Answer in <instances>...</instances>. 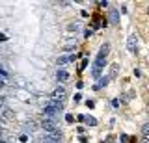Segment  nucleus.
Here are the masks:
<instances>
[{
  "mask_svg": "<svg viewBox=\"0 0 149 143\" xmlns=\"http://www.w3.org/2000/svg\"><path fill=\"white\" fill-rule=\"evenodd\" d=\"M103 67H104V58L97 54V59H95V63H93V69H91L93 78H99V76H101V71H103Z\"/></svg>",
  "mask_w": 149,
  "mask_h": 143,
  "instance_id": "nucleus-1",
  "label": "nucleus"
},
{
  "mask_svg": "<svg viewBox=\"0 0 149 143\" xmlns=\"http://www.w3.org/2000/svg\"><path fill=\"white\" fill-rule=\"evenodd\" d=\"M41 126H43V130H45L47 134H58V125L54 121H50V119H43Z\"/></svg>",
  "mask_w": 149,
  "mask_h": 143,
  "instance_id": "nucleus-2",
  "label": "nucleus"
},
{
  "mask_svg": "<svg viewBox=\"0 0 149 143\" xmlns=\"http://www.w3.org/2000/svg\"><path fill=\"white\" fill-rule=\"evenodd\" d=\"M136 47H138V35L131 34V35H129V39H127V50L136 52Z\"/></svg>",
  "mask_w": 149,
  "mask_h": 143,
  "instance_id": "nucleus-3",
  "label": "nucleus"
},
{
  "mask_svg": "<svg viewBox=\"0 0 149 143\" xmlns=\"http://www.w3.org/2000/svg\"><path fill=\"white\" fill-rule=\"evenodd\" d=\"M64 98H65V89L64 87H56V89L52 91V101H56V102H64Z\"/></svg>",
  "mask_w": 149,
  "mask_h": 143,
  "instance_id": "nucleus-4",
  "label": "nucleus"
},
{
  "mask_svg": "<svg viewBox=\"0 0 149 143\" xmlns=\"http://www.w3.org/2000/svg\"><path fill=\"white\" fill-rule=\"evenodd\" d=\"M60 134H45L43 138V143H60Z\"/></svg>",
  "mask_w": 149,
  "mask_h": 143,
  "instance_id": "nucleus-5",
  "label": "nucleus"
},
{
  "mask_svg": "<svg viewBox=\"0 0 149 143\" xmlns=\"http://www.w3.org/2000/svg\"><path fill=\"white\" fill-rule=\"evenodd\" d=\"M108 21L114 22V24L119 22V11H117V9H110V13H108Z\"/></svg>",
  "mask_w": 149,
  "mask_h": 143,
  "instance_id": "nucleus-6",
  "label": "nucleus"
},
{
  "mask_svg": "<svg viewBox=\"0 0 149 143\" xmlns=\"http://www.w3.org/2000/svg\"><path fill=\"white\" fill-rule=\"evenodd\" d=\"M0 113H2L4 119H7V121H13V119H15V113L11 112L9 108H2V112H0Z\"/></svg>",
  "mask_w": 149,
  "mask_h": 143,
  "instance_id": "nucleus-7",
  "label": "nucleus"
},
{
  "mask_svg": "<svg viewBox=\"0 0 149 143\" xmlns=\"http://www.w3.org/2000/svg\"><path fill=\"white\" fill-rule=\"evenodd\" d=\"M17 97L21 98V101H24V102H30V101H32V95H28L26 91H17Z\"/></svg>",
  "mask_w": 149,
  "mask_h": 143,
  "instance_id": "nucleus-8",
  "label": "nucleus"
},
{
  "mask_svg": "<svg viewBox=\"0 0 149 143\" xmlns=\"http://www.w3.org/2000/svg\"><path fill=\"white\" fill-rule=\"evenodd\" d=\"M67 78H69V73H67L65 69H60V71H58V80H60V82H65Z\"/></svg>",
  "mask_w": 149,
  "mask_h": 143,
  "instance_id": "nucleus-9",
  "label": "nucleus"
},
{
  "mask_svg": "<svg viewBox=\"0 0 149 143\" xmlns=\"http://www.w3.org/2000/svg\"><path fill=\"white\" fill-rule=\"evenodd\" d=\"M117 73H119V65H117V63H112L110 65V78H116Z\"/></svg>",
  "mask_w": 149,
  "mask_h": 143,
  "instance_id": "nucleus-10",
  "label": "nucleus"
},
{
  "mask_svg": "<svg viewBox=\"0 0 149 143\" xmlns=\"http://www.w3.org/2000/svg\"><path fill=\"white\" fill-rule=\"evenodd\" d=\"M108 50H110V45H108V43H104V45L101 47V50H99V56L106 58V56H108Z\"/></svg>",
  "mask_w": 149,
  "mask_h": 143,
  "instance_id": "nucleus-11",
  "label": "nucleus"
},
{
  "mask_svg": "<svg viewBox=\"0 0 149 143\" xmlns=\"http://www.w3.org/2000/svg\"><path fill=\"white\" fill-rule=\"evenodd\" d=\"M84 123H86V125H89V126H95L97 125V119L91 117V115H84Z\"/></svg>",
  "mask_w": 149,
  "mask_h": 143,
  "instance_id": "nucleus-12",
  "label": "nucleus"
},
{
  "mask_svg": "<svg viewBox=\"0 0 149 143\" xmlns=\"http://www.w3.org/2000/svg\"><path fill=\"white\" fill-rule=\"evenodd\" d=\"M106 84H108V78H106V76H103V78H101V82L95 86V89H101V87H103V86H106Z\"/></svg>",
  "mask_w": 149,
  "mask_h": 143,
  "instance_id": "nucleus-13",
  "label": "nucleus"
},
{
  "mask_svg": "<svg viewBox=\"0 0 149 143\" xmlns=\"http://www.w3.org/2000/svg\"><path fill=\"white\" fill-rule=\"evenodd\" d=\"M7 76H9V73H7V71L4 69V67H0V80H6Z\"/></svg>",
  "mask_w": 149,
  "mask_h": 143,
  "instance_id": "nucleus-14",
  "label": "nucleus"
},
{
  "mask_svg": "<svg viewBox=\"0 0 149 143\" xmlns=\"http://www.w3.org/2000/svg\"><path fill=\"white\" fill-rule=\"evenodd\" d=\"M67 61H71V58H69V56H60V59H58V63H60V65H65Z\"/></svg>",
  "mask_w": 149,
  "mask_h": 143,
  "instance_id": "nucleus-15",
  "label": "nucleus"
},
{
  "mask_svg": "<svg viewBox=\"0 0 149 143\" xmlns=\"http://www.w3.org/2000/svg\"><path fill=\"white\" fill-rule=\"evenodd\" d=\"M142 134L146 136V134H149V123H146V125L142 126Z\"/></svg>",
  "mask_w": 149,
  "mask_h": 143,
  "instance_id": "nucleus-16",
  "label": "nucleus"
},
{
  "mask_svg": "<svg viewBox=\"0 0 149 143\" xmlns=\"http://www.w3.org/2000/svg\"><path fill=\"white\" fill-rule=\"evenodd\" d=\"M65 121H67V123H73V121H74V115H73V113H67V115H65Z\"/></svg>",
  "mask_w": 149,
  "mask_h": 143,
  "instance_id": "nucleus-17",
  "label": "nucleus"
},
{
  "mask_svg": "<svg viewBox=\"0 0 149 143\" xmlns=\"http://www.w3.org/2000/svg\"><path fill=\"white\" fill-rule=\"evenodd\" d=\"M119 141H121V143H127V141H129L127 134H121V136H119Z\"/></svg>",
  "mask_w": 149,
  "mask_h": 143,
  "instance_id": "nucleus-18",
  "label": "nucleus"
},
{
  "mask_svg": "<svg viewBox=\"0 0 149 143\" xmlns=\"http://www.w3.org/2000/svg\"><path fill=\"white\" fill-rule=\"evenodd\" d=\"M78 141H80V143H88V141H89V138H86V136H80V138H78Z\"/></svg>",
  "mask_w": 149,
  "mask_h": 143,
  "instance_id": "nucleus-19",
  "label": "nucleus"
},
{
  "mask_svg": "<svg viewBox=\"0 0 149 143\" xmlns=\"http://www.w3.org/2000/svg\"><path fill=\"white\" fill-rule=\"evenodd\" d=\"M19 141H22V143H26V141H28V136H26V134H22V136H21V138H19Z\"/></svg>",
  "mask_w": 149,
  "mask_h": 143,
  "instance_id": "nucleus-20",
  "label": "nucleus"
},
{
  "mask_svg": "<svg viewBox=\"0 0 149 143\" xmlns=\"http://www.w3.org/2000/svg\"><path fill=\"white\" fill-rule=\"evenodd\" d=\"M112 106H114V108H119V101H117V98H114V101H112Z\"/></svg>",
  "mask_w": 149,
  "mask_h": 143,
  "instance_id": "nucleus-21",
  "label": "nucleus"
},
{
  "mask_svg": "<svg viewBox=\"0 0 149 143\" xmlns=\"http://www.w3.org/2000/svg\"><path fill=\"white\" fill-rule=\"evenodd\" d=\"M106 143H116V138H114V136H108V138H106Z\"/></svg>",
  "mask_w": 149,
  "mask_h": 143,
  "instance_id": "nucleus-22",
  "label": "nucleus"
},
{
  "mask_svg": "<svg viewBox=\"0 0 149 143\" xmlns=\"http://www.w3.org/2000/svg\"><path fill=\"white\" fill-rule=\"evenodd\" d=\"M86 65H88V59H84V61H82V65L78 67V69H80V71H82V69H86Z\"/></svg>",
  "mask_w": 149,
  "mask_h": 143,
  "instance_id": "nucleus-23",
  "label": "nucleus"
},
{
  "mask_svg": "<svg viewBox=\"0 0 149 143\" xmlns=\"http://www.w3.org/2000/svg\"><path fill=\"white\" fill-rule=\"evenodd\" d=\"M80 101H82V95H80V93L74 95V102H80Z\"/></svg>",
  "mask_w": 149,
  "mask_h": 143,
  "instance_id": "nucleus-24",
  "label": "nucleus"
},
{
  "mask_svg": "<svg viewBox=\"0 0 149 143\" xmlns=\"http://www.w3.org/2000/svg\"><path fill=\"white\" fill-rule=\"evenodd\" d=\"M86 106H88V108H93V106H95V102H93V101H88V102H86Z\"/></svg>",
  "mask_w": 149,
  "mask_h": 143,
  "instance_id": "nucleus-25",
  "label": "nucleus"
},
{
  "mask_svg": "<svg viewBox=\"0 0 149 143\" xmlns=\"http://www.w3.org/2000/svg\"><path fill=\"white\" fill-rule=\"evenodd\" d=\"M134 95H136L134 91H129V93H127V97H125V98H132V97H134Z\"/></svg>",
  "mask_w": 149,
  "mask_h": 143,
  "instance_id": "nucleus-26",
  "label": "nucleus"
},
{
  "mask_svg": "<svg viewBox=\"0 0 149 143\" xmlns=\"http://www.w3.org/2000/svg\"><path fill=\"white\" fill-rule=\"evenodd\" d=\"M97 6H101V7H104V6H108V2L104 0V2H97Z\"/></svg>",
  "mask_w": 149,
  "mask_h": 143,
  "instance_id": "nucleus-27",
  "label": "nucleus"
},
{
  "mask_svg": "<svg viewBox=\"0 0 149 143\" xmlns=\"http://www.w3.org/2000/svg\"><path fill=\"white\" fill-rule=\"evenodd\" d=\"M89 35H93V30L88 28V30H86V37H89Z\"/></svg>",
  "mask_w": 149,
  "mask_h": 143,
  "instance_id": "nucleus-28",
  "label": "nucleus"
},
{
  "mask_svg": "<svg viewBox=\"0 0 149 143\" xmlns=\"http://www.w3.org/2000/svg\"><path fill=\"white\" fill-rule=\"evenodd\" d=\"M77 28H78L77 24H69V26H67V30H77Z\"/></svg>",
  "mask_w": 149,
  "mask_h": 143,
  "instance_id": "nucleus-29",
  "label": "nucleus"
},
{
  "mask_svg": "<svg viewBox=\"0 0 149 143\" xmlns=\"http://www.w3.org/2000/svg\"><path fill=\"white\" fill-rule=\"evenodd\" d=\"M144 143H149V134H146V136H144Z\"/></svg>",
  "mask_w": 149,
  "mask_h": 143,
  "instance_id": "nucleus-30",
  "label": "nucleus"
},
{
  "mask_svg": "<svg viewBox=\"0 0 149 143\" xmlns=\"http://www.w3.org/2000/svg\"><path fill=\"white\" fill-rule=\"evenodd\" d=\"M6 39H7L6 35H4V34H0V41H6Z\"/></svg>",
  "mask_w": 149,
  "mask_h": 143,
  "instance_id": "nucleus-31",
  "label": "nucleus"
},
{
  "mask_svg": "<svg viewBox=\"0 0 149 143\" xmlns=\"http://www.w3.org/2000/svg\"><path fill=\"white\" fill-rule=\"evenodd\" d=\"M2 101H4V98L0 97V112H2V108H4V106H2Z\"/></svg>",
  "mask_w": 149,
  "mask_h": 143,
  "instance_id": "nucleus-32",
  "label": "nucleus"
},
{
  "mask_svg": "<svg viewBox=\"0 0 149 143\" xmlns=\"http://www.w3.org/2000/svg\"><path fill=\"white\" fill-rule=\"evenodd\" d=\"M2 87H4V80H0V89H2Z\"/></svg>",
  "mask_w": 149,
  "mask_h": 143,
  "instance_id": "nucleus-33",
  "label": "nucleus"
},
{
  "mask_svg": "<svg viewBox=\"0 0 149 143\" xmlns=\"http://www.w3.org/2000/svg\"><path fill=\"white\" fill-rule=\"evenodd\" d=\"M0 143H6V141H4V140H0Z\"/></svg>",
  "mask_w": 149,
  "mask_h": 143,
  "instance_id": "nucleus-34",
  "label": "nucleus"
},
{
  "mask_svg": "<svg viewBox=\"0 0 149 143\" xmlns=\"http://www.w3.org/2000/svg\"><path fill=\"white\" fill-rule=\"evenodd\" d=\"M147 13H149V6H147Z\"/></svg>",
  "mask_w": 149,
  "mask_h": 143,
  "instance_id": "nucleus-35",
  "label": "nucleus"
}]
</instances>
